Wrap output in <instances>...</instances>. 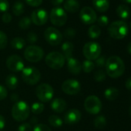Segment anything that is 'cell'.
I'll return each instance as SVG.
<instances>
[{"label":"cell","instance_id":"1","mask_svg":"<svg viewBox=\"0 0 131 131\" xmlns=\"http://www.w3.org/2000/svg\"><path fill=\"white\" fill-rule=\"evenodd\" d=\"M106 74L111 78H118L121 77L125 70V64L121 58L117 56H112L106 61Z\"/></svg>","mask_w":131,"mask_h":131},{"label":"cell","instance_id":"2","mask_svg":"<svg viewBox=\"0 0 131 131\" xmlns=\"http://www.w3.org/2000/svg\"><path fill=\"white\" fill-rule=\"evenodd\" d=\"M107 31L112 38L116 39H122L128 34L129 29L126 23L122 20H118L110 23Z\"/></svg>","mask_w":131,"mask_h":131},{"label":"cell","instance_id":"3","mask_svg":"<svg viewBox=\"0 0 131 131\" xmlns=\"http://www.w3.org/2000/svg\"><path fill=\"white\" fill-rule=\"evenodd\" d=\"M30 114V107L27 103L23 100L16 102L12 108V116L19 122L26 120Z\"/></svg>","mask_w":131,"mask_h":131},{"label":"cell","instance_id":"4","mask_svg":"<svg viewBox=\"0 0 131 131\" xmlns=\"http://www.w3.org/2000/svg\"><path fill=\"white\" fill-rule=\"evenodd\" d=\"M45 62L49 68L52 70H59L64 66L66 58L61 52H52L46 56Z\"/></svg>","mask_w":131,"mask_h":131},{"label":"cell","instance_id":"5","mask_svg":"<svg viewBox=\"0 0 131 131\" xmlns=\"http://www.w3.org/2000/svg\"><path fill=\"white\" fill-rule=\"evenodd\" d=\"M23 80L28 85H36L41 79V74L39 70L33 67H25L22 71Z\"/></svg>","mask_w":131,"mask_h":131},{"label":"cell","instance_id":"6","mask_svg":"<svg viewBox=\"0 0 131 131\" xmlns=\"http://www.w3.org/2000/svg\"><path fill=\"white\" fill-rule=\"evenodd\" d=\"M24 56L26 59L30 62H37L43 58L44 51L38 46L31 45L26 48L24 51Z\"/></svg>","mask_w":131,"mask_h":131},{"label":"cell","instance_id":"7","mask_svg":"<svg viewBox=\"0 0 131 131\" xmlns=\"http://www.w3.org/2000/svg\"><path fill=\"white\" fill-rule=\"evenodd\" d=\"M50 21L56 26H62L67 21V14L66 11L60 7H55L50 12Z\"/></svg>","mask_w":131,"mask_h":131},{"label":"cell","instance_id":"8","mask_svg":"<svg viewBox=\"0 0 131 131\" xmlns=\"http://www.w3.org/2000/svg\"><path fill=\"white\" fill-rule=\"evenodd\" d=\"M84 56L88 60H96L101 53V46L95 42H89L86 43L83 48Z\"/></svg>","mask_w":131,"mask_h":131},{"label":"cell","instance_id":"9","mask_svg":"<svg viewBox=\"0 0 131 131\" xmlns=\"http://www.w3.org/2000/svg\"><path fill=\"white\" fill-rule=\"evenodd\" d=\"M36 94L37 98L43 103L50 101L54 94L52 87L48 83H42L39 85L36 90Z\"/></svg>","mask_w":131,"mask_h":131},{"label":"cell","instance_id":"10","mask_svg":"<svg viewBox=\"0 0 131 131\" xmlns=\"http://www.w3.org/2000/svg\"><path fill=\"white\" fill-rule=\"evenodd\" d=\"M84 107L86 112L90 114H97L102 109V103L96 96H89L84 102Z\"/></svg>","mask_w":131,"mask_h":131},{"label":"cell","instance_id":"11","mask_svg":"<svg viewBox=\"0 0 131 131\" xmlns=\"http://www.w3.org/2000/svg\"><path fill=\"white\" fill-rule=\"evenodd\" d=\"M44 38L46 42L52 46H57L62 42V33L54 27H49L44 31Z\"/></svg>","mask_w":131,"mask_h":131},{"label":"cell","instance_id":"12","mask_svg":"<svg viewBox=\"0 0 131 131\" xmlns=\"http://www.w3.org/2000/svg\"><path fill=\"white\" fill-rule=\"evenodd\" d=\"M7 68L15 73L23 71L25 68V65L23 59L18 55H12L9 56L6 59Z\"/></svg>","mask_w":131,"mask_h":131},{"label":"cell","instance_id":"13","mask_svg":"<svg viewBox=\"0 0 131 131\" xmlns=\"http://www.w3.org/2000/svg\"><path fill=\"white\" fill-rule=\"evenodd\" d=\"M80 90L81 84L77 80H67L62 84V90L68 95H76L80 93Z\"/></svg>","mask_w":131,"mask_h":131},{"label":"cell","instance_id":"14","mask_svg":"<svg viewBox=\"0 0 131 131\" xmlns=\"http://www.w3.org/2000/svg\"><path fill=\"white\" fill-rule=\"evenodd\" d=\"M80 18L82 23L86 25H93L97 19V16L96 12L89 6H85L82 8L80 12Z\"/></svg>","mask_w":131,"mask_h":131},{"label":"cell","instance_id":"15","mask_svg":"<svg viewBox=\"0 0 131 131\" xmlns=\"http://www.w3.org/2000/svg\"><path fill=\"white\" fill-rule=\"evenodd\" d=\"M49 15L45 9H39L33 10L31 14V20L36 26H42L48 21Z\"/></svg>","mask_w":131,"mask_h":131},{"label":"cell","instance_id":"16","mask_svg":"<svg viewBox=\"0 0 131 131\" xmlns=\"http://www.w3.org/2000/svg\"><path fill=\"white\" fill-rule=\"evenodd\" d=\"M81 113L77 109H71L68 110L64 115V121L69 125L77 123L81 119Z\"/></svg>","mask_w":131,"mask_h":131},{"label":"cell","instance_id":"17","mask_svg":"<svg viewBox=\"0 0 131 131\" xmlns=\"http://www.w3.org/2000/svg\"><path fill=\"white\" fill-rule=\"evenodd\" d=\"M67 69L70 73L73 75H78L82 70V65L78 59L72 56L67 59Z\"/></svg>","mask_w":131,"mask_h":131},{"label":"cell","instance_id":"18","mask_svg":"<svg viewBox=\"0 0 131 131\" xmlns=\"http://www.w3.org/2000/svg\"><path fill=\"white\" fill-rule=\"evenodd\" d=\"M67 102L63 99L61 98H56L54 99L50 104L51 109L56 113H62L67 109Z\"/></svg>","mask_w":131,"mask_h":131},{"label":"cell","instance_id":"19","mask_svg":"<svg viewBox=\"0 0 131 131\" xmlns=\"http://www.w3.org/2000/svg\"><path fill=\"white\" fill-rule=\"evenodd\" d=\"M63 7L67 12L74 13L80 9V3L77 0H67L63 4Z\"/></svg>","mask_w":131,"mask_h":131},{"label":"cell","instance_id":"20","mask_svg":"<svg viewBox=\"0 0 131 131\" xmlns=\"http://www.w3.org/2000/svg\"><path fill=\"white\" fill-rule=\"evenodd\" d=\"M94 8L100 13H106L110 8L109 0H93Z\"/></svg>","mask_w":131,"mask_h":131},{"label":"cell","instance_id":"21","mask_svg":"<svg viewBox=\"0 0 131 131\" xmlns=\"http://www.w3.org/2000/svg\"><path fill=\"white\" fill-rule=\"evenodd\" d=\"M73 49H74V46L71 42H65L62 45L61 49L62 52V55L64 56L66 59H67L73 56Z\"/></svg>","mask_w":131,"mask_h":131},{"label":"cell","instance_id":"22","mask_svg":"<svg viewBox=\"0 0 131 131\" xmlns=\"http://www.w3.org/2000/svg\"><path fill=\"white\" fill-rule=\"evenodd\" d=\"M116 14L121 19H127L130 15L129 8L126 5L121 4L116 8Z\"/></svg>","mask_w":131,"mask_h":131},{"label":"cell","instance_id":"23","mask_svg":"<svg viewBox=\"0 0 131 131\" xmlns=\"http://www.w3.org/2000/svg\"><path fill=\"white\" fill-rule=\"evenodd\" d=\"M104 96L108 100H115L119 96V90L115 87H109L105 90Z\"/></svg>","mask_w":131,"mask_h":131},{"label":"cell","instance_id":"24","mask_svg":"<svg viewBox=\"0 0 131 131\" xmlns=\"http://www.w3.org/2000/svg\"><path fill=\"white\" fill-rule=\"evenodd\" d=\"M6 84L9 90L16 89L19 84V80L17 77L13 74H9L6 79Z\"/></svg>","mask_w":131,"mask_h":131},{"label":"cell","instance_id":"25","mask_svg":"<svg viewBox=\"0 0 131 131\" xmlns=\"http://www.w3.org/2000/svg\"><path fill=\"white\" fill-rule=\"evenodd\" d=\"M26 46V40L22 37H16L11 41V46L15 49H23Z\"/></svg>","mask_w":131,"mask_h":131},{"label":"cell","instance_id":"26","mask_svg":"<svg viewBox=\"0 0 131 131\" xmlns=\"http://www.w3.org/2000/svg\"><path fill=\"white\" fill-rule=\"evenodd\" d=\"M100 34H101V29L96 25L91 26L88 29V36L90 38H91L93 39H97L100 36Z\"/></svg>","mask_w":131,"mask_h":131},{"label":"cell","instance_id":"27","mask_svg":"<svg viewBox=\"0 0 131 131\" xmlns=\"http://www.w3.org/2000/svg\"><path fill=\"white\" fill-rule=\"evenodd\" d=\"M12 11L13 13V14L16 16H21L23 13H24V5L22 2H16L15 4L13 6Z\"/></svg>","mask_w":131,"mask_h":131},{"label":"cell","instance_id":"28","mask_svg":"<svg viewBox=\"0 0 131 131\" xmlns=\"http://www.w3.org/2000/svg\"><path fill=\"white\" fill-rule=\"evenodd\" d=\"M93 123H94V126H95L96 128H97L99 129H103L106 126V117L104 116L101 115V116H99L96 118H95Z\"/></svg>","mask_w":131,"mask_h":131},{"label":"cell","instance_id":"29","mask_svg":"<svg viewBox=\"0 0 131 131\" xmlns=\"http://www.w3.org/2000/svg\"><path fill=\"white\" fill-rule=\"evenodd\" d=\"M49 123L54 127H59L62 125V119L56 115H51L48 119Z\"/></svg>","mask_w":131,"mask_h":131},{"label":"cell","instance_id":"30","mask_svg":"<svg viewBox=\"0 0 131 131\" xmlns=\"http://www.w3.org/2000/svg\"><path fill=\"white\" fill-rule=\"evenodd\" d=\"M94 68H95V64L92 61L88 60V59L83 61V62L82 64V70L86 73L92 72Z\"/></svg>","mask_w":131,"mask_h":131},{"label":"cell","instance_id":"31","mask_svg":"<svg viewBox=\"0 0 131 131\" xmlns=\"http://www.w3.org/2000/svg\"><path fill=\"white\" fill-rule=\"evenodd\" d=\"M31 23H32L31 19L29 18V17H27V16H26V17L22 18L19 20V26L22 29H29L30 27Z\"/></svg>","mask_w":131,"mask_h":131},{"label":"cell","instance_id":"32","mask_svg":"<svg viewBox=\"0 0 131 131\" xmlns=\"http://www.w3.org/2000/svg\"><path fill=\"white\" fill-rule=\"evenodd\" d=\"M31 110H32V113H33L34 114H40L44 110V105L42 103L36 102L32 103Z\"/></svg>","mask_w":131,"mask_h":131},{"label":"cell","instance_id":"33","mask_svg":"<svg viewBox=\"0 0 131 131\" xmlns=\"http://www.w3.org/2000/svg\"><path fill=\"white\" fill-rule=\"evenodd\" d=\"M8 43V37L5 32L0 31V49H3L6 47Z\"/></svg>","mask_w":131,"mask_h":131},{"label":"cell","instance_id":"34","mask_svg":"<svg viewBox=\"0 0 131 131\" xmlns=\"http://www.w3.org/2000/svg\"><path fill=\"white\" fill-rule=\"evenodd\" d=\"M94 79L96 82H102L106 79V73L103 70H99L94 73Z\"/></svg>","mask_w":131,"mask_h":131},{"label":"cell","instance_id":"35","mask_svg":"<svg viewBox=\"0 0 131 131\" xmlns=\"http://www.w3.org/2000/svg\"><path fill=\"white\" fill-rule=\"evenodd\" d=\"M96 21H97L98 25L100 26H103V27L106 26L109 24V19L106 16H104V15L100 16L99 18H97Z\"/></svg>","mask_w":131,"mask_h":131},{"label":"cell","instance_id":"36","mask_svg":"<svg viewBox=\"0 0 131 131\" xmlns=\"http://www.w3.org/2000/svg\"><path fill=\"white\" fill-rule=\"evenodd\" d=\"M9 9V3L8 0H0V12L7 13Z\"/></svg>","mask_w":131,"mask_h":131},{"label":"cell","instance_id":"37","mask_svg":"<svg viewBox=\"0 0 131 131\" xmlns=\"http://www.w3.org/2000/svg\"><path fill=\"white\" fill-rule=\"evenodd\" d=\"M33 131H51V129L46 124L39 123L35 125L33 128Z\"/></svg>","mask_w":131,"mask_h":131},{"label":"cell","instance_id":"38","mask_svg":"<svg viewBox=\"0 0 131 131\" xmlns=\"http://www.w3.org/2000/svg\"><path fill=\"white\" fill-rule=\"evenodd\" d=\"M64 36L67 39H73L76 36V30L73 28H68L66 29L64 32Z\"/></svg>","mask_w":131,"mask_h":131},{"label":"cell","instance_id":"39","mask_svg":"<svg viewBox=\"0 0 131 131\" xmlns=\"http://www.w3.org/2000/svg\"><path fill=\"white\" fill-rule=\"evenodd\" d=\"M27 40H28V42H29V43L33 44V43H35V42H37V40H38V36H37V35H36L34 32H29L28 35H27Z\"/></svg>","mask_w":131,"mask_h":131},{"label":"cell","instance_id":"40","mask_svg":"<svg viewBox=\"0 0 131 131\" xmlns=\"http://www.w3.org/2000/svg\"><path fill=\"white\" fill-rule=\"evenodd\" d=\"M18 131H32V126L29 123H23L19 126Z\"/></svg>","mask_w":131,"mask_h":131},{"label":"cell","instance_id":"41","mask_svg":"<svg viewBox=\"0 0 131 131\" xmlns=\"http://www.w3.org/2000/svg\"><path fill=\"white\" fill-rule=\"evenodd\" d=\"M25 1L29 6L32 7H38L42 3V0H25Z\"/></svg>","mask_w":131,"mask_h":131},{"label":"cell","instance_id":"42","mask_svg":"<svg viewBox=\"0 0 131 131\" xmlns=\"http://www.w3.org/2000/svg\"><path fill=\"white\" fill-rule=\"evenodd\" d=\"M8 91L7 89L4 86L0 85V100H3L7 97Z\"/></svg>","mask_w":131,"mask_h":131},{"label":"cell","instance_id":"43","mask_svg":"<svg viewBox=\"0 0 131 131\" xmlns=\"http://www.w3.org/2000/svg\"><path fill=\"white\" fill-rule=\"evenodd\" d=\"M106 59L104 56H99L96 59V65L98 67H102L103 66H105L106 64Z\"/></svg>","mask_w":131,"mask_h":131},{"label":"cell","instance_id":"44","mask_svg":"<svg viewBox=\"0 0 131 131\" xmlns=\"http://www.w3.org/2000/svg\"><path fill=\"white\" fill-rule=\"evenodd\" d=\"M12 19H13V17H12L11 14L9 13H5L2 17V20L4 23H9L12 21Z\"/></svg>","mask_w":131,"mask_h":131},{"label":"cell","instance_id":"45","mask_svg":"<svg viewBox=\"0 0 131 131\" xmlns=\"http://www.w3.org/2000/svg\"><path fill=\"white\" fill-rule=\"evenodd\" d=\"M6 126V119L3 116L0 115V131L3 130Z\"/></svg>","mask_w":131,"mask_h":131},{"label":"cell","instance_id":"46","mask_svg":"<svg viewBox=\"0 0 131 131\" xmlns=\"http://www.w3.org/2000/svg\"><path fill=\"white\" fill-rule=\"evenodd\" d=\"M63 1L64 0H50L51 3L55 6H58L61 5L63 3Z\"/></svg>","mask_w":131,"mask_h":131},{"label":"cell","instance_id":"47","mask_svg":"<svg viewBox=\"0 0 131 131\" xmlns=\"http://www.w3.org/2000/svg\"><path fill=\"white\" fill-rule=\"evenodd\" d=\"M126 87L129 90H131V77H129L126 82Z\"/></svg>","mask_w":131,"mask_h":131},{"label":"cell","instance_id":"48","mask_svg":"<svg viewBox=\"0 0 131 131\" xmlns=\"http://www.w3.org/2000/svg\"><path fill=\"white\" fill-rule=\"evenodd\" d=\"M30 123L33 124V125H36L38 124V119L36 116H32V119H30Z\"/></svg>","mask_w":131,"mask_h":131},{"label":"cell","instance_id":"49","mask_svg":"<svg viewBox=\"0 0 131 131\" xmlns=\"http://www.w3.org/2000/svg\"><path fill=\"white\" fill-rule=\"evenodd\" d=\"M11 100H13V101H17L18 100H19V96L17 95V94H16V93H13L12 96H11ZM18 102V101H17Z\"/></svg>","mask_w":131,"mask_h":131},{"label":"cell","instance_id":"50","mask_svg":"<svg viewBox=\"0 0 131 131\" xmlns=\"http://www.w3.org/2000/svg\"><path fill=\"white\" fill-rule=\"evenodd\" d=\"M127 51L129 54H131V42L128 44L127 46Z\"/></svg>","mask_w":131,"mask_h":131},{"label":"cell","instance_id":"51","mask_svg":"<svg viewBox=\"0 0 131 131\" xmlns=\"http://www.w3.org/2000/svg\"><path fill=\"white\" fill-rule=\"evenodd\" d=\"M122 1L127 4H131V0H122Z\"/></svg>","mask_w":131,"mask_h":131},{"label":"cell","instance_id":"52","mask_svg":"<svg viewBox=\"0 0 131 131\" xmlns=\"http://www.w3.org/2000/svg\"><path fill=\"white\" fill-rule=\"evenodd\" d=\"M129 115H130V116H131V106H130V107H129Z\"/></svg>","mask_w":131,"mask_h":131},{"label":"cell","instance_id":"53","mask_svg":"<svg viewBox=\"0 0 131 131\" xmlns=\"http://www.w3.org/2000/svg\"><path fill=\"white\" fill-rule=\"evenodd\" d=\"M130 27H131V23H130Z\"/></svg>","mask_w":131,"mask_h":131}]
</instances>
